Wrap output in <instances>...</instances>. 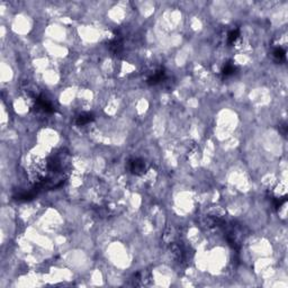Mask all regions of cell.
Here are the masks:
<instances>
[{
    "mask_svg": "<svg viewBox=\"0 0 288 288\" xmlns=\"http://www.w3.org/2000/svg\"><path fill=\"white\" fill-rule=\"evenodd\" d=\"M274 56L276 58L277 60H283L284 58H285V51H283L281 48H276L275 50V52H274Z\"/></svg>",
    "mask_w": 288,
    "mask_h": 288,
    "instance_id": "cell-5",
    "label": "cell"
},
{
    "mask_svg": "<svg viewBox=\"0 0 288 288\" xmlns=\"http://www.w3.org/2000/svg\"><path fill=\"white\" fill-rule=\"evenodd\" d=\"M239 38H240V33H239L238 29L232 31L229 34V43H231V44H234Z\"/></svg>",
    "mask_w": 288,
    "mask_h": 288,
    "instance_id": "cell-3",
    "label": "cell"
},
{
    "mask_svg": "<svg viewBox=\"0 0 288 288\" xmlns=\"http://www.w3.org/2000/svg\"><path fill=\"white\" fill-rule=\"evenodd\" d=\"M93 119V115L82 114V115H80L78 117V119H77V124H78V125H86V124L90 123Z\"/></svg>",
    "mask_w": 288,
    "mask_h": 288,
    "instance_id": "cell-2",
    "label": "cell"
},
{
    "mask_svg": "<svg viewBox=\"0 0 288 288\" xmlns=\"http://www.w3.org/2000/svg\"><path fill=\"white\" fill-rule=\"evenodd\" d=\"M145 170V164L142 160L135 159L131 162V171L135 174H141Z\"/></svg>",
    "mask_w": 288,
    "mask_h": 288,
    "instance_id": "cell-1",
    "label": "cell"
},
{
    "mask_svg": "<svg viewBox=\"0 0 288 288\" xmlns=\"http://www.w3.org/2000/svg\"><path fill=\"white\" fill-rule=\"evenodd\" d=\"M235 71V65L234 64H226L225 65V68H224L223 70V73L225 74V76H231V74H233Z\"/></svg>",
    "mask_w": 288,
    "mask_h": 288,
    "instance_id": "cell-4",
    "label": "cell"
}]
</instances>
